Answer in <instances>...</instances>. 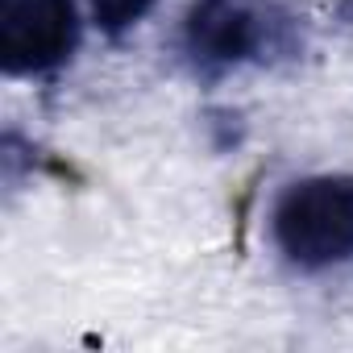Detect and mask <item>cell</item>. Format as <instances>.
<instances>
[{
    "label": "cell",
    "mask_w": 353,
    "mask_h": 353,
    "mask_svg": "<svg viewBox=\"0 0 353 353\" xmlns=\"http://www.w3.org/2000/svg\"><path fill=\"white\" fill-rule=\"evenodd\" d=\"M154 5H158V0H88L96 26H100L104 34H112V38L125 34V30H133Z\"/></svg>",
    "instance_id": "4"
},
{
    "label": "cell",
    "mask_w": 353,
    "mask_h": 353,
    "mask_svg": "<svg viewBox=\"0 0 353 353\" xmlns=\"http://www.w3.org/2000/svg\"><path fill=\"white\" fill-rule=\"evenodd\" d=\"M270 237L307 274L353 262V179L316 174L291 183L270 212Z\"/></svg>",
    "instance_id": "2"
},
{
    "label": "cell",
    "mask_w": 353,
    "mask_h": 353,
    "mask_svg": "<svg viewBox=\"0 0 353 353\" xmlns=\"http://www.w3.org/2000/svg\"><path fill=\"white\" fill-rule=\"evenodd\" d=\"M79 46L71 0H0V67L9 75H46Z\"/></svg>",
    "instance_id": "3"
},
{
    "label": "cell",
    "mask_w": 353,
    "mask_h": 353,
    "mask_svg": "<svg viewBox=\"0 0 353 353\" xmlns=\"http://www.w3.org/2000/svg\"><path fill=\"white\" fill-rule=\"evenodd\" d=\"M295 50V17L279 0H196L183 17V54L204 75L270 63Z\"/></svg>",
    "instance_id": "1"
}]
</instances>
